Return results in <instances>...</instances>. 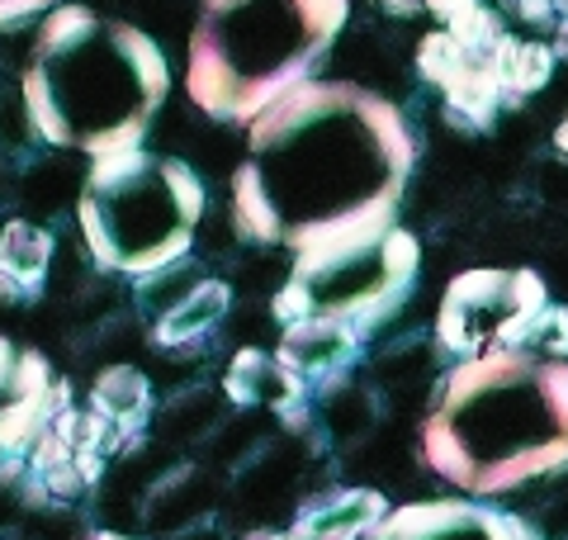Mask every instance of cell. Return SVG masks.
<instances>
[{"instance_id": "cell-14", "label": "cell", "mask_w": 568, "mask_h": 540, "mask_svg": "<svg viewBox=\"0 0 568 540\" xmlns=\"http://www.w3.org/2000/svg\"><path fill=\"white\" fill-rule=\"evenodd\" d=\"M555 52H549V43H521L511 39V33H503L497 39V48L488 52V77L497 81V96H503V104H526L536 90L555 77Z\"/></svg>"}, {"instance_id": "cell-16", "label": "cell", "mask_w": 568, "mask_h": 540, "mask_svg": "<svg viewBox=\"0 0 568 540\" xmlns=\"http://www.w3.org/2000/svg\"><path fill=\"white\" fill-rule=\"evenodd\" d=\"M148 403H152V389H148V380H142V370H133V366L100 370V380L91 389V408L104 422H114L123 437L148 422Z\"/></svg>"}, {"instance_id": "cell-4", "label": "cell", "mask_w": 568, "mask_h": 540, "mask_svg": "<svg viewBox=\"0 0 568 540\" xmlns=\"http://www.w3.org/2000/svg\"><path fill=\"white\" fill-rule=\"evenodd\" d=\"M351 0H200L185 90L209 119L252 123L284 90L313 81L346 29Z\"/></svg>"}, {"instance_id": "cell-25", "label": "cell", "mask_w": 568, "mask_h": 540, "mask_svg": "<svg viewBox=\"0 0 568 540\" xmlns=\"http://www.w3.org/2000/svg\"><path fill=\"white\" fill-rule=\"evenodd\" d=\"M379 6H384L388 14H398V20H403V14H413V10L422 6V0H379Z\"/></svg>"}, {"instance_id": "cell-2", "label": "cell", "mask_w": 568, "mask_h": 540, "mask_svg": "<svg viewBox=\"0 0 568 540\" xmlns=\"http://www.w3.org/2000/svg\"><path fill=\"white\" fill-rule=\"evenodd\" d=\"M426 464L469 498L526 489L568 464V366L536 351H484L440 380Z\"/></svg>"}, {"instance_id": "cell-13", "label": "cell", "mask_w": 568, "mask_h": 540, "mask_svg": "<svg viewBox=\"0 0 568 540\" xmlns=\"http://www.w3.org/2000/svg\"><path fill=\"white\" fill-rule=\"evenodd\" d=\"M227 303H233V290H227L223 280H194L166 313H156L152 341L156 347H190V341H200L209 328H219Z\"/></svg>"}, {"instance_id": "cell-5", "label": "cell", "mask_w": 568, "mask_h": 540, "mask_svg": "<svg viewBox=\"0 0 568 540\" xmlns=\"http://www.w3.org/2000/svg\"><path fill=\"white\" fill-rule=\"evenodd\" d=\"M77 219L104 270L152 280L156 270L185 261L204 219V180L175 157L142 148L110 152L95 157L85 176Z\"/></svg>"}, {"instance_id": "cell-27", "label": "cell", "mask_w": 568, "mask_h": 540, "mask_svg": "<svg viewBox=\"0 0 568 540\" xmlns=\"http://www.w3.org/2000/svg\"><path fill=\"white\" fill-rule=\"evenodd\" d=\"M555 148L568 157V114H564V123H559V129H555Z\"/></svg>"}, {"instance_id": "cell-15", "label": "cell", "mask_w": 568, "mask_h": 540, "mask_svg": "<svg viewBox=\"0 0 568 540\" xmlns=\"http://www.w3.org/2000/svg\"><path fill=\"white\" fill-rule=\"evenodd\" d=\"M497 110H503V96H497V81L488 77L484 62H469L465 71L440 86V114H446L459 133H488Z\"/></svg>"}, {"instance_id": "cell-6", "label": "cell", "mask_w": 568, "mask_h": 540, "mask_svg": "<svg viewBox=\"0 0 568 540\" xmlns=\"http://www.w3.org/2000/svg\"><path fill=\"white\" fill-rule=\"evenodd\" d=\"M417 266V238L398 228V219L346 232L332 242H313L294 251V270L275 294L271 313L280 328L304 318H336L365 341L407 303Z\"/></svg>"}, {"instance_id": "cell-19", "label": "cell", "mask_w": 568, "mask_h": 540, "mask_svg": "<svg viewBox=\"0 0 568 540\" xmlns=\"http://www.w3.org/2000/svg\"><path fill=\"white\" fill-rule=\"evenodd\" d=\"M521 351H536V356H549V360H564L568 356V309H559V303H545V309L536 313V322H530L526 332V347Z\"/></svg>"}, {"instance_id": "cell-18", "label": "cell", "mask_w": 568, "mask_h": 540, "mask_svg": "<svg viewBox=\"0 0 568 540\" xmlns=\"http://www.w3.org/2000/svg\"><path fill=\"white\" fill-rule=\"evenodd\" d=\"M469 62H474V58H469V52L450 39L446 29L426 33V39L417 43V71H422V81H426V86H436V90L446 86V81L455 77V71H465Z\"/></svg>"}, {"instance_id": "cell-21", "label": "cell", "mask_w": 568, "mask_h": 540, "mask_svg": "<svg viewBox=\"0 0 568 540\" xmlns=\"http://www.w3.org/2000/svg\"><path fill=\"white\" fill-rule=\"evenodd\" d=\"M52 6H58V0H0V29L24 24V20H33V14L52 10Z\"/></svg>"}, {"instance_id": "cell-8", "label": "cell", "mask_w": 568, "mask_h": 540, "mask_svg": "<svg viewBox=\"0 0 568 540\" xmlns=\"http://www.w3.org/2000/svg\"><path fill=\"white\" fill-rule=\"evenodd\" d=\"M365 540H540V531L478 498H436L388 508Z\"/></svg>"}, {"instance_id": "cell-30", "label": "cell", "mask_w": 568, "mask_h": 540, "mask_svg": "<svg viewBox=\"0 0 568 540\" xmlns=\"http://www.w3.org/2000/svg\"><path fill=\"white\" fill-rule=\"evenodd\" d=\"M6 540H20V536H6Z\"/></svg>"}, {"instance_id": "cell-17", "label": "cell", "mask_w": 568, "mask_h": 540, "mask_svg": "<svg viewBox=\"0 0 568 540\" xmlns=\"http://www.w3.org/2000/svg\"><path fill=\"white\" fill-rule=\"evenodd\" d=\"M446 33L469 52L474 62H488V52L497 48V39H503V14H493L488 6H469V10H459L446 20Z\"/></svg>"}, {"instance_id": "cell-29", "label": "cell", "mask_w": 568, "mask_h": 540, "mask_svg": "<svg viewBox=\"0 0 568 540\" xmlns=\"http://www.w3.org/2000/svg\"><path fill=\"white\" fill-rule=\"evenodd\" d=\"M95 540H129V536H119V531H100Z\"/></svg>"}, {"instance_id": "cell-26", "label": "cell", "mask_w": 568, "mask_h": 540, "mask_svg": "<svg viewBox=\"0 0 568 540\" xmlns=\"http://www.w3.org/2000/svg\"><path fill=\"white\" fill-rule=\"evenodd\" d=\"M14 521V498H10V489H0V531H6Z\"/></svg>"}, {"instance_id": "cell-10", "label": "cell", "mask_w": 568, "mask_h": 540, "mask_svg": "<svg viewBox=\"0 0 568 540\" xmlns=\"http://www.w3.org/2000/svg\"><path fill=\"white\" fill-rule=\"evenodd\" d=\"M227 393H233L237 408H275L290 427H304L308 418V384L256 347L233 356V366H227Z\"/></svg>"}, {"instance_id": "cell-9", "label": "cell", "mask_w": 568, "mask_h": 540, "mask_svg": "<svg viewBox=\"0 0 568 540\" xmlns=\"http://www.w3.org/2000/svg\"><path fill=\"white\" fill-rule=\"evenodd\" d=\"M275 360L290 374H298L308 389H332V384H342L346 370L361 360V337L336 318H304V322L284 328Z\"/></svg>"}, {"instance_id": "cell-12", "label": "cell", "mask_w": 568, "mask_h": 540, "mask_svg": "<svg viewBox=\"0 0 568 540\" xmlns=\"http://www.w3.org/2000/svg\"><path fill=\"white\" fill-rule=\"evenodd\" d=\"M52 238L39 223L14 219L0 232V299H33L48 280Z\"/></svg>"}, {"instance_id": "cell-11", "label": "cell", "mask_w": 568, "mask_h": 540, "mask_svg": "<svg viewBox=\"0 0 568 540\" xmlns=\"http://www.w3.org/2000/svg\"><path fill=\"white\" fill-rule=\"evenodd\" d=\"M388 512L384 493L375 489H332L317 493L294 521L298 540H365Z\"/></svg>"}, {"instance_id": "cell-22", "label": "cell", "mask_w": 568, "mask_h": 540, "mask_svg": "<svg viewBox=\"0 0 568 540\" xmlns=\"http://www.w3.org/2000/svg\"><path fill=\"white\" fill-rule=\"evenodd\" d=\"M507 6L530 24H549V20H559V14L568 10V0H507Z\"/></svg>"}, {"instance_id": "cell-7", "label": "cell", "mask_w": 568, "mask_h": 540, "mask_svg": "<svg viewBox=\"0 0 568 540\" xmlns=\"http://www.w3.org/2000/svg\"><path fill=\"white\" fill-rule=\"evenodd\" d=\"M545 303L549 294L536 270H465L440 299L436 341L459 360L484 351H521Z\"/></svg>"}, {"instance_id": "cell-23", "label": "cell", "mask_w": 568, "mask_h": 540, "mask_svg": "<svg viewBox=\"0 0 568 540\" xmlns=\"http://www.w3.org/2000/svg\"><path fill=\"white\" fill-rule=\"evenodd\" d=\"M426 10L436 14V20H450V14H459V10H469V6H484V0H422Z\"/></svg>"}, {"instance_id": "cell-28", "label": "cell", "mask_w": 568, "mask_h": 540, "mask_svg": "<svg viewBox=\"0 0 568 540\" xmlns=\"http://www.w3.org/2000/svg\"><path fill=\"white\" fill-rule=\"evenodd\" d=\"M256 540H298L294 531H271V536H256Z\"/></svg>"}, {"instance_id": "cell-1", "label": "cell", "mask_w": 568, "mask_h": 540, "mask_svg": "<svg viewBox=\"0 0 568 540\" xmlns=\"http://www.w3.org/2000/svg\"><path fill=\"white\" fill-rule=\"evenodd\" d=\"M233 219L256 247L304 251L394 223L417 161L398 104L351 81H304L246 123Z\"/></svg>"}, {"instance_id": "cell-24", "label": "cell", "mask_w": 568, "mask_h": 540, "mask_svg": "<svg viewBox=\"0 0 568 540\" xmlns=\"http://www.w3.org/2000/svg\"><path fill=\"white\" fill-rule=\"evenodd\" d=\"M549 52H555V58H568V10L555 20V48H549Z\"/></svg>"}, {"instance_id": "cell-20", "label": "cell", "mask_w": 568, "mask_h": 540, "mask_svg": "<svg viewBox=\"0 0 568 540\" xmlns=\"http://www.w3.org/2000/svg\"><path fill=\"white\" fill-rule=\"evenodd\" d=\"M33 479H39V493L52 498V502H71V498H81L85 489H91V479L81 474L77 456H71L67 464H52V470H39Z\"/></svg>"}, {"instance_id": "cell-3", "label": "cell", "mask_w": 568, "mask_h": 540, "mask_svg": "<svg viewBox=\"0 0 568 540\" xmlns=\"http://www.w3.org/2000/svg\"><path fill=\"white\" fill-rule=\"evenodd\" d=\"M166 52L142 29L85 6L48 14L20 81L33 129L85 157L138 148L166 104Z\"/></svg>"}]
</instances>
